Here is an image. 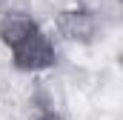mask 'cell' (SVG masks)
Wrapping results in <instances>:
<instances>
[{
  "label": "cell",
  "instance_id": "obj_1",
  "mask_svg": "<svg viewBox=\"0 0 123 120\" xmlns=\"http://www.w3.org/2000/svg\"><path fill=\"white\" fill-rule=\"evenodd\" d=\"M55 63H57L55 40H52L43 29H34L26 40H20V43L12 49V66H14L17 72L37 74V72L52 69Z\"/></svg>",
  "mask_w": 123,
  "mask_h": 120
},
{
  "label": "cell",
  "instance_id": "obj_5",
  "mask_svg": "<svg viewBox=\"0 0 123 120\" xmlns=\"http://www.w3.org/2000/svg\"><path fill=\"white\" fill-rule=\"evenodd\" d=\"M6 3H9V0H0V6H6Z\"/></svg>",
  "mask_w": 123,
  "mask_h": 120
},
{
  "label": "cell",
  "instance_id": "obj_2",
  "mask_svg": "<svg viewBox=\"0 0 123 120\" xmlns=\"http://www.w3.org/2000/svg\"><path fill=\"white\" fill-rule=\"evenodd\" d=\"M57 31H60L66 40H72V43H92L94 34H97V20H94V14L89 9H83V6H77V9H63L60 14H57Z\"/></svg>",
  "mask_w": 123,
  "mask_h": 120
},
{
  "label": "cell",
  "instance_id": "obj_3",
  "mask_svg": "<svg viewBox=\"0 0 123 120\" xmlns=\"http://www.w3.org/2000/svg\"><path fill=\"white\" fill-rule=\"evenodd\" d=\"M34 29H40V26L26 12H3L0 14V43L9 49H14L20 40H26Z\"/></svg>",
  "mask_w": 123,
  "mask_h": 120
},
{
  "label": "cell",
  "instance_id": "obj_4",
  "mask_svg": "<svg viewBox=\"0 0 123 120\" xmlns=\"http://www.w3.org/2000/svg\"><path fill=\"white\" fill-rule=\"evenodd\" d=\"M31 120H63V117L57 114V112H52V109H43L40 114H34Z\"/></svg>",
  "mask_w": 123,
  "mask_h": 120
}]
</instances>
